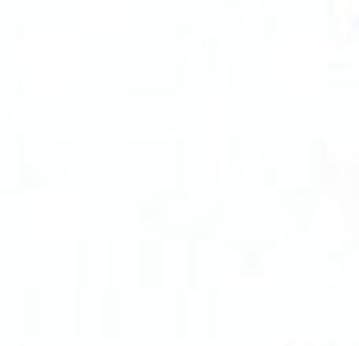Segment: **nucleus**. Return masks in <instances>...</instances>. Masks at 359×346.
<instances>
[]
</instances>
